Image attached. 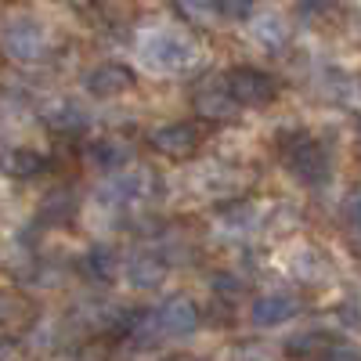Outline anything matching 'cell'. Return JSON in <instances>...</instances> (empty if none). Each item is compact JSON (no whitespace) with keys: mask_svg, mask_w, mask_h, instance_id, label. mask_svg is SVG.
Listing matches in <instances>:
<instances>
[{"mask_svg":"<svg viewBox=\"0 0 361 361\" xmlns=\"http://www.w3.org/2000/svg\"><path fill=\"white\" fill-rule=\"evenodd\" d=\"M221 80L238 109H264L279 98V80L257 66H231Z\"/></svg>","mask_w":361,"mask_h":361,"instance_id":"277c9868","label":"cell"},{"mask_svg":"<svg viewBox=\"0 0 361 361\" xmlns=\"http://www.w3.org/2000/svg\"><path fill=\"white\" fill-rule=\"evenodd\" d=\"M87 163L102 170V173H119V170H127L134 163V145L127 137H102L87 148Z\"/></svg>","mask_w":361,"mask_h":361,"instance_id":"8fae6325","label":"cell"},{"mask_svg":"<svg viewBox=\"0 0 361 361\" xmlns=\"http://www.w3.org/2000/svg\"><path fill=\"white\" fill-rule=\"evenodd\" d=\"M18 311H22L18 296H11V293H0V325H4V322H11Z\"/></svg>","mask_w":361,"mask_h":361,"instance_id":"cb8c5ba5","label":"cell"},{"mask_svg":"<svg viewBox=\"0 0 361 361\" xmlns=\"http://www.w3.org/2000/svg\"><path fill=\"white\" fill-rule=\"evenodd\" d=\"M44 123L54 130V134H83L90 127V116L76 105V102H54L44 109Z\"/></svg>","mask_w":361,"mask_h":361,"instance_id":"2e32d148","label":"cell"},{"mask_svg":"<svg viewBox=\"0 0 361 361\" xmlns=\"http://www.w3.org/2000/svg\"><path fill=\"white\" fill-rule=\"evenodd\" d=\"M322 361H361V350H354V347H347V343H336Z\"/></svg>","mask_w":361,"mask_h":361,"instance_id":"d4e9b609","label":"cell"},{"mask_svg":"<svg viewBox=\"0 0 361 361\" xmlns=\"http://www.w3.org/2000/svg\"><path fill=\"white\" fill-rule=\"evenodd\" d=\"M192 109L202 119H231V116H238V105L224 90V80H202L192 90Z\"/></svg>","mask_w":361,"mask_h":361,"instance_id":"30bf717a","label":"cell"},{"mask_svg":"<svg viewBox=\"0 0 361 361\" xmlns=\"http://www.w3.org/2000/svg\"><path fill=\"white\" fill-rule=\"evenodd\" d=\"M214 293L221 300H228V304H235V300L246 293V286H243L238 275H231V271H217V275H214Z\"/></svg>","mask_w":361,"mask_h":361,"instance_id":"ffe728a7","label":"cell"},{"mask_svg":"<svg viewBox=\"0 0 361 361\" xmlns=\"http://www.w3.org/2000/svg\"><path fill=\"white\" fill-rule=\"evenodd\" d=\"M166 361H195V357H188V354H177V357H166Z\"/></svg>","mask_w":361,"mask_h":361,"instance_id":"484cf974","label":"cell"},{"mask_svg":"<svg viewBox=\"0 0 361 361\" xmlns=\"http://www.w3.org/2000/svg\"><path fill=\"white\" fill-rule=\"evenodd\" d=\"M253 37H257V44H264V47H282L286 37H289V25H286L279 15H264V18L253 25Z\"/></svg>","mask_w":361,"mask_h":361,"instance_id":"ac0fdd59","label":"cell"},{"mask_svg":"<svg viewBox=\"0 0 361 361\" xmlns=\"http://www.w3.org/2000/svg\"><path fill=\"white\" fill-rule=\"evenodd\" d=\"M279 156H282V166L300 180V185H307V188L325 185L329 173H333V148H329L322 137L307 134V130L282 134Z\"/></svg>","mask_w":361,"mask_h":361,"instance_id":"6da1fadb","label":"cell"},{"mask_svg":"<svg viewBox=\"0 0 361 361\" xmlns=\"http://www.w3.org/2000/svg\"><path fill=\"white\" fill-rule=\"evenodd\" d=\"M224 231L228 235H246V231H253V224H257V214H253V206H238V209H228L224 214Z\"/></svg>","mask_w":361,"mask_h":361,"instance_id":"d6986e66","label":"cell"},{"mask_svg":"<svg viewBox=\"0 0 361 361\" xmlns=\"http://www.w3.org/2000/svg\"><path fill=\"white\" fill-rule=\"evenodd\" d=\"M123 275L134 289H156L166 279V260L159 253H134L123 264Z\"/></svg>","mask_w":361,"mask_h":361,"instance_id":"4fadbf2b","label":"cell"},{"mask_svg":"<svg viewBox=\"0 0 361 361\" xmlns=\"http://www.w3.org/2000/svg\"><path fill=\"white\" fill-rule=\"evenodd\" d=\"M177 15L195 18V22H214L217 18V4H177Z\"/></svg>","mask_w":361,"mask_h":361,"instance_id":"7402d4cb","label":"cell"},{"mask_svg":"<svg viewBox=\"0 0 361 361\" xmlns=\"http://www.w3.org/2000/svg\"><path fill=\"white\" fill-rule=\"evenodd\" d=\"M148 185H152V180H148L145 173H137V170H119V173H112V177L102 180L98 199H102L105 206H130V202L145 199Z\"/></svg>","mask_w":361,"mask_h":361,"instance_id":"9c48e42d","label":"cell"},{"mask_svg":"<svg viewBox=\"0 0 361 361\" xmlns=\"http://www.w3.org/2000/svg\"><path fill=\"white\" fill-rule=\"evenodd\" d=\"M51 51V40H47V29L33 18H11L0 25V54L11 58L18 66H37L44 62Z\"/></svg>","mask_w":361,"mask_h":361,"instance_id":"3957f363","label":"cell"},{"mask_svg":"<svg viewBox=\"0 0 361 361\" xmlns=\"http://www.w3.org/2000/svg\"><path fill=\"white\" fill-rule=\"evenodd\" d=\"M250 15H253V4H217V18H228V22L250 18Z\"/></svg>","mask_w":361,"mask_h":361,"instance_id":"603a6c76","label":"cell"},{"mask_svg":"<svg viewBox=\"0 0 361 361\" xmlns=\"http://www.w3.org/2000/svg\"><path fill=\"white\" fill-rule=\"evenodd\" d=\"M333 347H336V336L325 333V329H307V333H296L293 340H286V354L293 361H322Z\"/></svg>","mask_w":361,"mask_h":361,"instance_id":"9a60e30c","label":"cell"},{"mask_svg":"<svg viewBox=\"0 0 361 361\" xmlns=\"http://www.w3.org/2000/svg\"><path fill=\"white\" fill-rule=\"evenodd\" d=\"M83 87L90 98H116V94H123V90L134 87V73L123 62H102L94 69H87Z\"/></svg>","mask_w":361,"mask_h":361,"instance_id":"ba28073f","label":"cell"},{"mask_svg":"<svg viewBox=\"0 0 361 361\" xmlns=\"http://www.w3.org/2000/svg\"><path fill=\"white\" fill-rule=\"evenodd\" d=\"M76 271H80V279L90 282V286H109L116 279V271H119V257L109 246H90V250L80 253Z\"/></svg>","mask_w":361,"mask_h":361,"instance_id":"7c38bea8","label":"cell"},{"mask_svg":"<svg viewBox=\"0 0 361 361\" xmlns=\"http://www.w3.org/2000/svg\"><path fill=\"white\" fill-rule=\"evenodd\" d=\"M300 307L304 304H300V296H293V293H264L250 304V322L257 329H279V325L293 322L300 314Z\"/></svg>","mask_w":361,"mask_h":361,"instance_id":"52a82bcc","label":"cell"},{"mask_svg":"<svg viewBox=\"0 0 361 361\" xmlns=\"http://www.w3.org/2000/svg\"><path fill=\"white\" fill-rule=\"evenodd\" d=\"M76 209H80V199L76 192L66 185V188H51L44 199H40V224H51V228H62L76 217Z\"/></svg>","mask_w":361,"mask_h":361,"instance_id":"5bb4252c","label":"cell"},{"mask_svg":"<svg viewBox=\"0 0 361 361\" xmlns=\"http://www.w3.org/2000/svg\"><path fill=\"white\" fill-rule=\"evenodd\" d=\"M199 322H202V314H199V307L192 304L188 296H170V300H163L159 307H152V325H156L159 340L192 336L199 329Z\"/></svg>","mask_w":361,"mask_h":361,"instance_id":"5b68a950","label":"cell"},{"mask_svg":"<svg viewBox=\"0 0 361 361\" xmlns=\"http://www.w3.org/2000/svg\"><path fill=\"white\" fill-rule=\"evenodd\" d=\"M141 62L156 73H180L195 62L199 44L180 29H152L141 37Z\"/></svg>","mask_w":361,"mask_h":361,"instance_id":"7a4b0ae2","label":"cell"},{"mask_svg":"<svg viewBox=\"0 0 361 361\" xmlns=\"http://www.w3.org/2000/svg\"><path fill=\"white\" fill-rule=\"evenodd\" d=\"M148 145H152L159 156H166V159H188V156L199 152L202 130L195 123H188V119H177V123L156 127L152 134H148Z\"/></svg>","mask_w":361,"mask_h":361,"instance_id":"8992f818","label":"cell"},{"mask_svg":"<svg viewBox=\"0 0 361 361\" xmlns=\"http://www.w3.org/2000/svg\"><path fill=\"white\" fill-rule=\"evenodd\" d=\"M0 170L11 173V177H37L47 170V156L33 152V148H8L0 156Z\"/></svg>","mask_w":361,"mask_h":361,"instance_id":"e0dca14e","label":"cell"},{"mask_svg":"<svg viewBox=\"0 0 361 361\" xmlns=\"http://www.w3.org/2000/svg\"><path fill=\"white\" fill-rule=\"evenodd\" d=\"M343 221H347V235L361 246V192L347 195V202H343Z\"/></svg>","mask_w":361,"mask_h":361,"instance_id":"44dd1931","label":"cell"}]
</instances>
